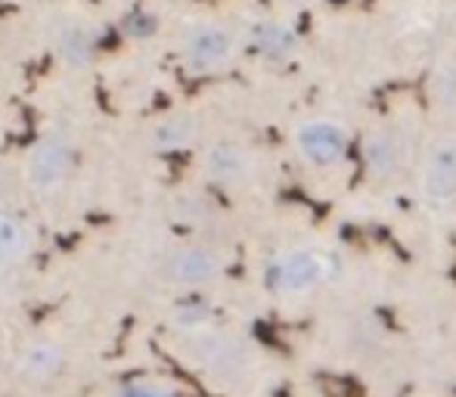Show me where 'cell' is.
<instances>
[{"label":"cell","mask_w":456,"mask_h":397,"mask_svg":"<svg viewBox=\"0 0 456 397\" xmlns=\"http://www.w3.org/2000/svg\"><path fill=\"white\" fill-rule=\"evenodd\" d=\"M75 162H78V152H75L72 137L62 131H47L31 146L28 162H25V177H28L35 193H60L69 177H72Z\"/></svg>","instance_id":"cell-1"},{"label":"cell","mask_w":456,"mask_h":397,"mask_svg":"<svg viewBox=\"0 0 456 397\" xmlns=\"http://www.w3.org/2000/svg\"><path fill=\"white\" fill-rule=\"evenodd\" d=\"M31 252V233L16 211L0 205V267H12Z\"/></svg>","instance_id":"cell-13"},{"label":"cell","mask_w":456,"mask_h":397,"mask_svg":"<svg viewBox=\"0 0 456 397\" xmlns=\"http://www.w3.org/2000/svg\"><path fill=\"white\" fill-rule=\"evenodd\" d=\"M215 320V307L199 292H186L171 304V323L183 332H202L208 329V323Z\"/></svg>","instance_id":"cell-15"},{"label":"cell","mask_w":456,"mask_h":397,"mask_svg":"<svg viewBox=\"0 0 456 397\" xmlns=\"http://www.w3.org/2000/svg\"><path fill=\"white\" fill-rule=\"evenodd\" d=\"M118 31L121 37H127V41H150V37H156L159 31V19L156 12L143 10V6H131V10L121 12L118 19Z\"/></svg>","instance_id":"cell-16"},{"label":"cell","mask_w":456,"mask_h":397,"mask_svg":"<svg viewBox=\"0 0 456 397\" xmlns=\"http://www.w3.org/2000/svg\"><path fill=\"white\" fill-rule=\"evenodd\" d=\"M295 150L311 168H336L351 150V134L342 121L311 118L295 131Z\"/></svg>","instance_id":"cell-7"},{"label":"cell","mask_w":456,"mask_h":397,"mask_svg":"<svg viewBox=\"0 0 456 397\" xmlns=\"http://www.w3.org/2000/svg\"><path fill=\"white\" fill-rule=\"evenodd\" d=\"M363 165L366 174L379 183H391L407 171L410 165V134L403 125H379L376 131H370L363 143Z\"/></svg>","instance_id":"cell-6"},{"label":"cell","mask_w":456,"mask_h":397,"mask_svg":"<svg viewBox=\"0 0 456 397\" xmlns=\"http://www.w3.org/2000/svg\"><path fill=\"white\" fill-rule=\"evenodd\" d=\"M240 53V35L230 25L202 22L183 37V66L192 75H217Z\"/></svg>","instance_id":"cell-3"},{"label":"cell","mask_w":456,"mask_h":397,"mask_svg":"<svg viewBox=\"0 0 456 397\" xmlns=\"http://www.w3.org/2000/svg\"><path fill=\"white\" fill-rule=\"evenodd\" d=\"M202 168L215 183L236 187V183H246L255 174V156L240 143H215L205 150Z\"/></svg>","instance_id":"cell-10"},{"label":"cell","mask_w":456,"mask_h":397,"mask_svg":"<svg viewBox=\"0 0 456 397\" xmlns=\"http://www.w3.org/2000/svg\"><path fill=\"white\" fill-rule=\"evenodd\" d=\"M199 137V125L190 118V115H175V118H165L156 125L150 143L156 146L159 152H181L190 150Z\"/></svg>","instance_id":"cell-14"},{"label":"cell","mask_w":456,"mask_h":397,"mask_svg":"<svg viewBox=\"0 0 456 397\" xmlns=\"http://www.w3.org/2000/svg\"><path fill=\"white\" fill-rule=\"evenodd\" d=\"M246 44L258 60L271 62V66H286L301 50L298 31L289 22H280V19H258V22L248 28Z\"/></svg>","instance_id":"cell-9"},{"label":"cell","mask_w":456,"mask_h":397,"mask_svg":"<svg viewBox=\"0 0 456 397\" xmlns=\"http://www.w3.org/2000/svg\"><path fill=\"white\" fill-rule=\"evenodd\" d=\"M53 47H56V56H60L69 69H87V66H94V60L100 56V35H96L91 25L72 22L56 31Z\"/></svg>","instance_id":"cell-11"},{"label":"cell","mask_w":456,"mask_h":397,"mask_svg":"<svg viewBox=\"0 0 456 397\" xmlns=\"http://www.w3.org/2000/svg\"><path fill=\"white\" fill-rule=\"evenodd\" d=\"M419 190L428 205H447L456 202V134H438L426 146L419 162Z\"/></svg>","instance_id":"cell-5"},{"label":"cell","mask_w":456,"mask_h":397,"mask_svg":"<svg viewBox=\"0 0 456 397\" xmlns=\"http://www.w3.org/2000/svg\"><path fill=\"white\" fill-rule=\"evenodd\" d=\"M115 397H181V392H177V388H171V385H162V382L137 379V382H127V385H121Z\"/></svg>","instance_id":"cell-18"},{"label":"cell","mask_w":456,"mask_h":397,"mask_svg":"<svg viewBox=\"0 0 456 397\" xmlns=\"http://www.w3.org/2000/svg\"><path fill=\"white\" fill-rule=\"evenodd\" d=\"M330 267L317 248H289L276 255L265 271V286L276 298H301L320 289Z\"/></svg>","instance_id":"cell-2"},{"label":"cell","mask_w":456,"mask_h":397,"mask_svg":"<svg viewBox=\"0 0 456 397\" xmlns=\"http://www.w3.org/2000/svg\"><path fill=\"white\" fill-rule=\"evenodd\" d=\"M435 102L444 106L447 112H456V62L441 66L435 75Z\"/></svg>","instance_id":"cell-17"},{"label":"cell","mask_w":456,"mask_h":397,"mask_svg":"<svg viewBox=\"0 0 456 397\" xmlns=\"http://www.w3.org/2000/svg\"><path fill=\"white\" fill-rule=\"evenodd\" d=\"M192 357L211 376H227V373H240L246 367L248 351L240 338L202 329V332H192Z\"/></svg>","instance_id":"cell-8"},{"label":"cell","mask_w":456,"mask_h":397,"mask_svg":"<svg viewBox=\"0 0 456 397\" xmlns=\"http://www.w3.org/2000/svg\"><path fill=\"white\" fill-rule=\"evenodd\" d=\"M66 369V351L56 342H37L19 357V373L35 385H47V382L60 379Z\"/></svg>","instance_id":"cell-12"},{"label":"cell","mask_w":456,"mask_h":397,"mask_svg":"<svg viewBox=\"0 0 456 397\" xmlns=\"http://www.w3.org/2000/svg\"><path fill=\"white\" fill-rule=\"evenodd\" d=\"M224 255L211 246H177L159 261V277L183 292H199L221 280Z\"/></svg>","instance_id":"cell-4"}]
</instances>
